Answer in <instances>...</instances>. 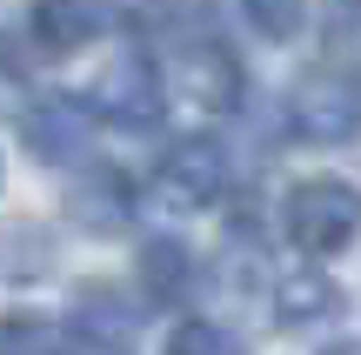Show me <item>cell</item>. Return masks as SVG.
<instances>
[{"label":"cell","mask_w":361,"mask_h":355,"mask_svg":"<svg viewBox=\"0 0 361 355\" xmlns=\"http://www.w3.org/2000/svg\"><path fill=\"white\" fill-rule=\"evenodd\" d=\"M0 355H67V335L47 315H0Z\"/></svg>","instance_id":"cell-12"},{"label":"cell","mask_w":361,"mask_h":355,"mask_svg":"<svg viewBox=\"0 0 361 355\" xmlns=\"http://www.w3.org/2000/svg\"><path fill=\"white\" fill-rule=\"evenodd\" d=\"M168 88H180L207 114H234L241 107V67H234V54L221 40H188L168 61Z\"/></svg>","instance_id":"cell-5"},{"label":"cell","mask_w":361,"mask_h":355,"mask_svg":"<svg viewBox=\"0 0 361 355\" xmlns=\"http://www.w3.org/2000/svg\"><path fill=\"white\" fill-rule=\"evenodd\" d=\"M241 7H247V20H255L268 40H288V34H301L308 0H241Z\"/></svg>","instance_id":"cell-14"},{"label":"cell","mask_w":361,"mask_h":355,"mask_svg":"<svg viewBox=\"0 0 361 355\" xmlns=\"http://www.w3.org/2000/svg\"><path fill=\"white\" fill-rule=\"evenodd\" d=\"M341 308V289L328 275H314V268H301V275H281L274 282V322L281 329H301V322H322Z\"/></svg>","instance_id":"cell-8"},{"label":"cell","mask_w":361,"mask_h":355,"mask_svg":"<svg viewBox=\"0 0 361 355\" xmlns=\"http://www.w3.org/2000/svg\"><path fill=\"white\" fill-rule=\"evenodd\" d=\"M74 222H87V228H121L134 215V195H128V181H121L114 168H94V174H80V188H74Z\"/></svg>","instance_id":"cell-9"},{"label":"cell","mask_w":361,"mask_h":355,"mask_svg":"<svg viewBox=\"0 0 361 355\" xmlns=\"http://www.w3.org/2000/svg\"><path fill=\"white\" fill-rule=\"evenodd\" d=\"M87 114H107L121 128H154L161 121V74L147 54H121L114 67H101V80L87 88Z\"/></svg>","instance_id":"cell-4"},{"label":"cell","mask_w":361,"mask_h":355,"mask_svg":"<svg viewBox=\"0 0 361 355\" xmlns=\"http://www.w3.org/2000/svg\"><path fill=\"white\" fill-rule=\"evenodd\" d=\"M27 34H34L40 54H80L87 40L107 34V0H34Z\"/></svg>","instance_id":"cell-6"},{"label":"cell","mask_w":361,"mask_h":355,"mask_svg":"<svg viewBox=\"0 0 361 355\" xmlns=\"http://www.w3.org/2000/svg\"><path fill=\"white\" fill-rule=\"evenodd\" d=\"M168 355H241V349H234V335L221 329V322L188 315V322H180V329L168 335Z\"/></svg>","instance_id":"cell-13"},{"label":"cell","mask_w":361,"mask_h":355,"mask_svg":"<svg viewBox=\"0 0 361 355\" xmlns=\"http://www.w3.org/2000/svg\"><path fill=\"white\" fill-rule=\"evenodd\" d=\"M221 188H228V155H221V141H207V134L174 141L168 155H161V168H154V195L168 201V208H180V215L221 201Z\"/></svg>","instance_id":"cell-3"},{"label":"cell","mask_w":361,"mask_h":355,"mask_svg":"<svg viewBox=\"0 0 361 355\" xmlns=\"http://www.w3.org/2000/svg\"><path fill=\"white\" fill-rule=\"evenodd\" d=\"M322 355H361V335H348V342H328Z\"/></svg>","instance_id":"cell-15"},{"label":"cell","mask_w":361,"mask_h":355,"mask_svg":"<svg viewBox=\"0 0 361 355\" xmlns=\"http://www.w3.org/2000/svg\"><path fill=\"white\" fill-rule=\"evenodd\" d=\"M27 148L40 161H80V148H87V101L54 94V101L27 107Z\"/></svg>","instance_id":"cell-7"},{"label":"cell","mask_w":361,"mask_h":355,"mask_svg":"<svg viewBox=\"0 0 361 355\" xmlns=\"http://www.w3.org/2000/svg\"><path fill=\"white\" fill-rule=\"evenodd\" d=\"M188 275H194V262H188L180 241H147L141 248V282H147L154 302H174V295L188 289Z\"/></svg>","instance_id":"cell-11"},{"label":"cell","mask_w":361,"mask_h":355,"mask_svg":"<svg viewBox=\"0 0 361 355\" xmlns=\"http://www.w3.org/2000/svg\"><path fill=\"white\" fill-rule=\"evenodd\" d=\"M74 329L80 342H101V349H121L134 335V308L121 302L114 289H80V308H74Z\"/></svg>","instance_id":"cell-10"},{"label":"cell","mask_w":361,"mask_h":355,"mask_svg":"<svg viewBox=\"0 0 361 355\" xmlns=\"http://www.w3.org/2000/svg\"><path fill=\"white\" fill-rule=\"evenodd\" d=\"M288 128L314 148H341L361 134V88L348 74H308L288 101Z\"/></svg>","instance_id":"cell-2"},{"label":"cell","mask_w":361,"mask_h":355,"mask_svg":"<svg viewBox=\"0 0 361 355\" xmlns=\"http://www.w3.org/2000/svg\"><path fill=\"white\" fill-rule=\"evenodd\" d=\"M281 228H288L295 248L335 255V248H348L355 228H361V195H355L348 181H335V174L295 181V188H288V201H281Z\"/></svg>","instance_id":"cell-1"}]
</instances>
